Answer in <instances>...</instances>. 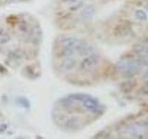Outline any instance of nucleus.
I'll list each match as a JSON object with an SVG mask.
<instances>
[{
  "label": "nucleus",
  "instance_id": "4",
  "mask_svg": "<svg viewBox=\"0 0 148 139\" xmlns=\"http://www.w3.org/2000/svg\"><path fill=\"white\" fill-rule=\"evenodd\" d=\"M135 82L133 81H128V82H124L121 83L120 85V89H121L122 92L124 93H128V92H131L132 88L135 86Z\"/></svg>",
  "mask_w": 148,
  "mask_h": 139
},
{
  "label": "nucleus",
  "instance_id": "1",
  "mask_svg": "<svg viewBox=\"0 0 148 139\" xmlns=\"http://www.w3.org/2000/svg\"><path fill=\"white\" fill-rule=\"evenodd\" d=\"M146 58H139L135 60H119L117 63L118 71L122 74L123 77L127 78H132L135 76L142 71L143 65H145Z\"/></svg>",
  "mask_w": 148,
  "mask_h": 139
},
{
  "label": "nucleus",
  "instance_id": "6",
  "mask_svg": "<svg viewBox=\"0 0 148 139\" xmlns=\"http://www.w3.org/2000/svg\"><path fill=\"white\" fill-rule=\"evenodd\" d=\"M142 92L145 95H148V83H146V85L143 87L142 89Z\"/></svg>",
  "mask_w": 148,
  "mask_h": 139
},
{
  "label": "nucleus",
  "instance_id": "3",
  "mask_svg": "<svg viewBox=\"0 0 148 139\" xmlns=\"http://www.w3.org/2000/svg\"><path fill=\"white\" fill-rule=\"evenodd\" d=\"M117 29H119V31L116 30V34L119 36H128L129 34H132V28H130L128 26H119L117 27Z\"/></svg>",
  "mask_w": 148,
  "mask_h": 139
},
{
  "label": "nucleus",
  "instance_id": "7",
  "mask_svg": "<svg viewBox=\"0 0 148 139\" xmlns=\"http://www.w3.org/2000/svg\"><path fill=\"white\" fill-rule=\"evenodd\" d=\"M145 79L146 80V83H148V70L145 72Z\"/></svg>",
  "mask_w": 148,
  "mask_h": 139
},
{
  "label": "nucleus",
  "instance_id": "8",
  "mask_svg": "<svg viewBox=\"0 0 148 139\" xmlns=\"http://www.w3.org/2000/svg\"><path fill=\"white\" fill-rule=\"evenodd\" d=\"M145 125L146 127H148V118L145 120Z\"/></svg>",
  "mask_w": 148,
  "mask_h": 139
},
{
  "label": "nucleus",
  "instance_id": "5",
  "mask_svg": "<svg viewBox=\"0 0 148 139\" xmlns=\"http://www.w3.org/2000/svg\"><path fill=\"white\" fill-rule=\"evenodd\" d=\"M135 17L140 21H147L148 19L146 12L145 10H143V9H137L135 11Z\"/></svg>",
  "mask_w": 148,
  "mask_h": 139
},
{
  "label": "nucleus",
  "instance_id": "2",
  "mask_svg": "<svg viewBox=\"0 0 148 139\" xmlns=\"http://www.w3.org/2000/svg\"><path fill=\"white\" fill-rule=\"evenodd\" d=\"M139 58H148V45H139L132 49Z\"/></svg>",
  "mask_w": 148,
  "mask_h": 139
}]
</instances>
